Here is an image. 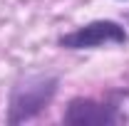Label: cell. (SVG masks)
Returning a JSON list of instances; mask_svg holds the SVG:
<instances>
[{
  "label": "cell",
  "mask_w": 129,
  "mask_h": 126,
  "mask_svg": "<svg viewBox=\"0 0 129 126\" xmlns=\"http://www.w3.org/2000/svg\"><path fill=\"white\" fill-rule=\"evenodd\" d=\"M127 42V32L119 22L112 20H94L89 25H82L75 32H67L60 45L64 49H94L104 45H124Z\"/></svg>",
  "instance_id": "cell-2"
},
{
  "label": "cell",
  "mask_w": 129,
  "mask_h": 126,
  "mask_svg": "<svg viewBox=\"0 0 129 126\" xmlns=\"http://www.w3.org/2000/svg\"><path fill=\"white\" fill-rule=\"evenodd\" d=\"M117 106L97 101V99H72L64 111V124L72 126H109L117 124Z\"/></svg>",
  "instance_id": "cell-3"
},
{
  "label": "cell",
  "mask_w": 129,
  "mask_h": 126,
  "mask_svg": "<svg viewBox=\"0 0 129 126\" xmlns=\"http://www.w3.org/2000/svg\"><path fill=\"white\" fill-rule=\"evenodd\" d=\"M60 82L52 74H32L20 79L10 92L8 106V124H22L35 119L57 94Z\"/></svg>",
  "instance_id": "cell-1"
}]
</instances>
